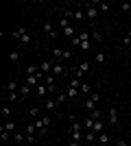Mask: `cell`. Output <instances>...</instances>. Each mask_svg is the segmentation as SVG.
<instances>
[{"label":"cell","mask_w":131,"mask_h":146,"mask_svg":"<svg viewBox=\"0 0 131 146\" xmlns=\"http://www.w3.org/2000/svg\"><path fill=\"white\" fill-rule=\"evenodd\" d=\"M81 9L85 11V18L92 22V26H96V20H98V15H100L96 2H81Z\"/></svg>","instance_id":"1"},{"label":"cell","mask_w":131,"mask_h":146,"mask_svg":"<svg viewBox=\"0 0 131 146\" xmlns=\"http://www.w3.org/2000/svg\"><path fill=\"white\" fill-rule=\"evenodd\" d=\"M33 122H35V127H37L39 137L48 133V127H50V118L48 116H42V118H37V120H33Z\"/></svg>","instance_id":"2"},{"label":"cell","mask_w":131,"mask_h":146,"mask_svg":"<svg viewBox=\"0 0 131 146\" xmlns=\"http://www.w3.org/2000/svg\"><path fill=\"white\" fill-rule=\"evenodd\" d=\"M44 85L48 87V94L55 92V74H48V76H44Z\"/></svg>","instance_id":"3"},{"label":"cell","mask_w":131,"mask_h":146,"mask_svg":"<svg viewBox=\"0 0 131 146\" xmlns=\"http://www.w3.org/2000/svg\"><path fill=\"white\" fill-rule=\"evenodd\" d=\"M39 81H42V79H39L37 74H29V76L24 79V83H26V85H31V87H37V85H39Z\"/></svg>","instance_id":"4"},{"label":"cell","mask_w":131,"mask_h":146,"mask_svg":"<svg viewBox=\"0 0 131 146\" xmlns=\"http://www.w3.org/2000/svg\"><path fill=\"white\" fill-rule=\"evenodd\" d=\"M92 131H94L96 135L105 133V122H103V120H94V127H92Z\"/></svg>","instance_id":"5"},{"label":"cell","mask_w":131,"mask_h":146,"mask_svg":"<svg viewBox=\"0 0 131 146\" xmlns=\"http://www.w3.org/2000/svg\"><path fill=\"white\" fill-rule=\"evenodd\" d=\"M53 74H55V76H63V74H66V68L61 66V61L53 63Z\"/></svg>","instance_id":"6"},{"label":"cell","mask_w":131,"mask_h":146,"mask_svg":"<svg viewBox=\"0 0 131 146\" xmlns=\"http://www.w3.org/2000/svg\"><path fill=\"white\" fill-rule=\"evenodd\" d=\"M39 70H42V72L46 74V76H48V74H53V63H50L48 59H46V61H42V63H39Z\"/></svg>","instance_id":"7"},{"label":"cell","mask_w":131,"mask_h":146,"mask_svg":"<svg viewBox=\"0 0 131 146\" xmlns=\"http://www.w3.org/2000/svg\"><path fill=\"white\" fill-rule=\"evenodd\" d=\"M57 105H59L57 100H53V98H46V100H44V109H46V111H55V109H57Z\"/></svg>","instance_id":"8"},{"label":"cell","mask_w":131,"mask_h":146,"mask_svg":"<svg viewBox=\"0 0 131 146\" xmlns=\"http://www.w3.org/2000/svg\"><path fill=\"white\" fill-rule=\"evenodd\" d=\"M109 122H112L114 127L118 124V109L116 107H109Z\"/></svg>","instance_id":"9"},{"label":"cell","mask_w":131,"mask_h":146,"mask_svg":"<svg viewBox=\"0 0 131 146\" xmlns=\"http://www.w3.org/2000/svg\"><path fill=\"white\" fill-rule=\"evenodd\" d=\"M5 92H7V94H11V92H20V90H18V81H15V79L9 81V83L5 85Z\"/></svg>","instance_id":"10"},{"label":"cell","mask_w":131,"mask_h":146,"mask_svg":"<svg viewBox=\"0 0 131 146\" xmlns=\"http://www.w3.org/2000/svg\"><path fill=\"white\" fill-rule=\"evenodd\" d=\"M13 142H18V144L26 142V131H15V133H13Z\"/></svg>","instance_id":"11"},{"label":"cell","mask_w":131,"mask_h":146,"mask_svg":"<svg viewBox=\"0 0 131 146\" xmlns=\"http://www.w3.org/2000/svg\"><path fill=\"white\" fill-rule=\"evenodd\" d=\"M26 33H29V31H26V26H15V29H13V37H15V39H20V37L26 35Z\"/></svg>","instance_id":"12"},{"label":"cell","mask_w":131,"mask_h":146,"mask_svg":"<svg viewBox=\"0 0 131 146\" xmlns=\"http://www.w3.org/2000/svg\"><path fill=\"white\" fill-rule=\"evenodd\" d=\"M96 105H98V103H96L94 98H87V100H85V105H83V107H85L87 111H96Z\"/></svg>","instance_id":"13"},{"label":"cell","mask_w":131,"mask_h":146,"mask_svg":"<svg viewBox=\"0 0 131 146\" xmlns=\"http://www.w3.org/2000/svg\"><path fill=\"white\" fill-rule=\"evenodd\" d=\"M83 18H85V11H83L81 7L74 9V20H72V22H83Z\"/></svg>","instance_id":"14"},{"label":"cell","mask_w":131,"mask_h":146,"mask_svg":"<svg viewBox=\"0 0 131 146\" xmlns=\"http://www.w3.org/2000/svg\"><path fill=\"white\" fill-rule=\"evenodd\" d=\"M96 140H98V135L94 133V131H87V133H85V142H90V144H96Z\"/></svg>","instance_id":"15"},{"label":"cell","mask_w":131,"mask_h":146,"mask_svg":"<svg viewBox=\"0 0 131 146\" xmlns=\"http://www.w3.org/2000/svg\"><path fill=\"white\" fill-rule=\"evenodd\" d=\"M37 96H42V98L48 96V87L44 85V83H39V85H37Z\"/></svg>","instance_id":"16"},{"label":"cell","mask_w":131,"mask_h":146,"mask_svg":"<svg viewBox=\"0 0 131 146\" xmlns=\"http://www.w3.org/2000/svg\"><path fill=\"white\" fill-rule=\"evenodd\" d=\"M9 61H13V63H18V61H20V48L11 50V55H9Z\"/></svg>","instance_id":"17"},{"label":"cell","mask_w":131,"mask_h":146,"mask_svg":"<svg viewBox=\"0 0 131 146\" xmlns=\"http://www.w3.org/2000/svg\"><path fill=\"white\" fill-rule=\"evenodd\" d=\"M31 94V85H26V83H22V87H20V96L24 98V96H29Z\"/></svg>","instance_id":"18"},{"label":"cell","mask_w":131,"mask_h":146,"mask_svg":"<svg viewBox=\"0 0 131 146\" xmlns=\"http://www.w3.org/2000/svg\"><path fill=\"white\" fill-rule=\"evenodd\" d=\"M105 55H103V52H96V55H94V63H98V66H103V63H105Z\"/></svg>","instance_id":"19"},{"label":"cell","mask_w":131,"mask_h":146,"mask_svg":"<svg viewBox=\"0 0 131 146\" xmlns=\"http://www.w3.org/2000/svg\"><path fill=\"white\" fill-rule=\"evenodd\" d=\"M63 35L68 37V39H72V37L76 35V33H74V26H68V29H63Z\"/></svg>","instance_id":"20"},{"label":"cell","mask_w":131,"mask_h":146,"mask_svg":"<svg viewBox=\"0 0 131 146\" xmlns=\"http://www.w3.org/2000/svg\"><path fill=\"white\" fill-rule=\"evenodd\" d=\"M24 131H26V135H35V133H37V127H35V122H31V124H29Z\"/></svg>","instance_id":"21"},{"label":"cell","mask_w":131,"mask_h":146,"mask_svg":"<svg viewBox=\"0 0 131 146\" xmlns=\"http://www.w3.org/2000/svg\"><path fill=\"white\" fill-rule=\"evenodd\" d=\"M92 127H94V120L90 116L85 118V120H83V129H87V131H92Z\"/></svg>","instance_id":"22"},{"label":"cell","mask_w":131,"mask_h":146,"mask_svg":"<svg viewBox=\"0 0 131 146\" xmlns=\"http://www.w3.org/2000/svg\"><path fill=\"white\" fill-rule=\"evenodd\" d=\"M18 98H20V92H11V94H7V103H13Z\"/></svg>","instance_id":"23"},{"label":"cell","mask_w":131,"mask_h":146,"mask_svg":"<svg viewBox=\"0 0 131 146\" xmlns=\"http://www.w3.org/2000/svg\"><path fill=\"white\" fill-rule=\"evenodd\" d=\"M5 129L9 131V133H15V131H18V127H15V122H11V120H9V122L5 124Z\"/></svg>","instance_id":"24"},{"label":"cell","mask_w":131,"mask_h":146,"mask_svg":"<svg viewBox=\"0 0 131 146\" xmlns=\"http://www.w3.org/2000/svg\"><path fill=\"white\" fill-rule=\"evenodd\" d=\"M90 66H92V63H90V61H81V63H79V70H81V72L85 74L87 70H90Z\"/></svg>","instance_id":"25"},{"label":"cell","mask_w":131,"mask_h":146,"mask_svg":"<svg viewBox=\"0 0 131 146\" xmlns=\"http://www.w3.org/2000/svg\"><path fill=\"white\" fill-rule=\"evenodd\" d=\"M66 94H68V98H76V96H79V94H81V92L76 90V87H70V90L66 92Z\"/></svg>","instance_id":"26"},{"label":"cell","mask_w":131,"mask_h":146,"mask_svg":"<svg viewBox=\"0 0 131 146\" xmlns=\"http://www.w3.org/2000/svg\"><path fill=\"white\" fill-rule=\"evenodd\" d=\"M96 7H98L100 13H107V11H109V5H107V2H96Z\"/></svg>","instance_id":"27"},{"label":"cell","mask_w":131,"mask_h":146,"mask_svg":"<svg viewBox=\"0 0 131 146\" xmlns=\"http://www.w3.org/2000/svg\"><path fill=\"white\" fill-rule=\"evenodd\" d=\"M96 142H98V144H109V135H107V133H100Z\"/></svg>","instance_id":"28"},{"label":"cell","mask_w":131,"mask_h":146,"mask_svg":"<svg viewBox=\"0 0 131 146\" xmlns=\"http://www.w3.org/2000/svg\"><path fill=\"white\" fill-rule=\"evenodd\" d=\"M53 57H57V61H63V50L55 48V50H53Z\"/></svg>","instance_id":"29"},{"label":"cell","mask_w":131,"mask_h":146,"mask_svg":"<svg viewBox=\"0 0 131 146\" xmlns=\"http://www.w3.org/2000/svg\"><path fill=\"white\" fill-rule=\"evenodd\" d=\"M81 83H83V81H81V79H76V76H74V79L70 81V87H76V90H81Z\"/></svg>","instance_id":"30"},{"label":"cell","mask_w":131,"mask_h":146,"mask_svg":"<svg viewBox=\"0 0 131 146\" xmlns=\"http://www.w3.org/2000/svg\"><path fill=\"white\" fill-rule=\"evenodd\" d=\"M39 72V66H29L26 68V76H29V74H37Z\"/></svg>","instance_id":"31"},{"label":"cell","mask_w":131,"mask_h":146,"mask_svg":"<svg viewBox=\"0 0 131 146\" xmlns=\"http://www.w3.org/2000/svg\"><path fill=\"white\" fill-rule=\"evenodd\" d=\"M59 26H61V31H63V29H68V26H72V22L66 20V18H61V20H59Z\"/></svg>","instance_id":"32"},{"label":"cell","mask_w":131,"mask_h":146,"mask_svg":"<svg viewBox=\"0 0 131 146\" xmlns=\"http://www.w3.org/2000/svg\"><path fill=\"white\" fill-rule=\"evenodd\" d=\"M29 113H31V118H33V120H37V118H42V116H39V109H37V107H33V109H29Z\"/></svg>","instance_id":"33"},{"label":"cell","mask_w":131,"mask_h":146,"mask_svg":"<svg viewBox=\"0 0 131 146\" xmlns=\"http://www.w3.org/2000/svg\"><path fill=\"white\" fill-rule=\"evenodd\" d=\"M90 35H92V39H94V42H100V39H103V35H100V31H92Z\"/></svg>","instance_id":"34"},{"label":"cell","mask_w":131,"mask_h":146,"mask_svg":"<svg viewBox=\"0 0 131 146\" xmlns=\"http://www.w3.org/2000/svg\"><path fill=\"white\" fill-rule=\"evenodd\" d=\"M0 135H2V142H7V140H9V137H11L13 133H9V131H7V129L2 127V131H0Z\"/></svg>","instance_id":"35"},{"label":"cell","mask_w":131,"mask_h":146,"mask_svg":"<svg viewBox=\"0 0 131 146\" xmlns=\"http://www.w3.org/2000/svg\"><path fill=\"white\" fill-rule=\"evenodd\" d=\"M79 92H81V94H90V92H92V87L87 85V83H81V90H79Z\"/></svg>","instance_id":"36"},{"label":"cell","mask_w":131,"mask_h":146,"mask_svg":"<svg viewBox=\"0 0 131 146\" xmlns=\"http://www.w3.org/2000/svg\"><path fill=\"white\" fill-rule=\"evenodd\" d=\"M120 11H122V13H129L131 11V5H129V2H122V5H120Z\"/></svg>","instance_id":"37"},{"label":"cell","mask_w":131,"mask_h":146,"mask_svg":"<svg viewBox=\"0 0 131 146\" xmlns=\"http://www.w3.org/2000/svg\"><path fill=\"white\" fill-rule=\"evenodd\" d=\"M66 98H68V94H57V98H55V100H57L59 105H61V103H66Z\"/></svg>","instance_id":"38"},{"label":"cell","mask_w":131,"mask_h":146,"mask_svg":"<svg viewBox=\"0 0 131 146\" xmlns=\"http://www.w3.org/2000/svg\"><path fill=\"white\" fill-rule=\"evenodd\" d=\"M2 116H5V118L11 116V107H9V105H5V107H2Z\"/></svg>","instance_id":"39"},{"label":"cell","mask_w":131,"mask_h":146,"mask_svg":"<svg viewBox=\"0 0 131 146\" xmlns=\"http://www.w3.org/2000/svg\"><path fill=\"white\" fill-rule=\"evenodd\" d=\"M70 44H72L74 48H76V46H81V39H79V35H74V37H72V39H70Z\"/></svg>","instance_id":"40"},{"label":"cell","mask_w":131,"mask_h":146,"mask_svg":"<svg viewBox=\"0 0 131 146\" xmlns=\"http://www.w3.org/2000/svg\"><path fill=\"white\" fill-rule=\"evenodd\" d=\"M90 118H92V120H100V111H98V109L92 111V113H90Z\"/></svg>","instance_id":"41"},{"label":"cell","mask_w":131,"mask_h":146,"mask_svg":"<svg viewBox=\"0 0 131 146\" xmlns=\"http://www.w3.org/2000/svg\"><path fill=\"white\" fill-rule=\"evenodd\" d=\"M122 46L131 50V39H129V37H122Z\"/></svg>","instance_id":"42"},{"label":"cell","mask_w":131,"mask_h":146,"mask_svg":"<svg viewBox=\"0 0 131 146\" xmlns=\"http://www.w3.org/2000/svg\"><path fill=\"white\" fill-rule=\"evenodd\" d=\"M20 39H22V44H31V35H29V33H26V35H22Z\"/></svg>","instance_id":"43"},{"label":"cell","mask_w":131,"mask_h":146,"mask_svg":"<svg viewBox=\"0 0 131 146\" xmlns=\"http://www.w3.org/2000/svg\"><path fill=\"white\" fill-rule=\"evenodd\" d=\"M116 146H127V142H125V140H120V142H116Z\"/></svg>","instance_id":"44"},{"label":"cell","mask_w":131,"mask_h":146,"mask_svg":"<svg viewBox=\"0 0 131 146\" xmlns=\"http://www.w3.org/2000/svg\"><path fill=\"white\" fill-rule=\"evenodd\" d=\"M68 146H81V142H70Z\"/></svg>","instance_id":"45"},{"label":"cell","mask_w":131,"mask_h":146,"mask_svg":"<svg viewBox=\"0 0 131 146\" xmlns=\"http://www.w3.org/2000/svg\"><path fill=\"white\" fill-rule=\"evenodd\" d=\"M125 37H129V39H131V29H129V31H127V35H125Z\"/></svg>","instance_id":"46"},{"label":"cell","mask_w":131,"mask_h":146,"mask_svg":"<svg viewBox=\"0 0 131 146\" xmlns=\"http://www.w3.org/2000/svg\"><path fill=\"white\" fill-rule=\"evenodd\" d=\"M129 142H131V133H129Z\"/></svg>","instance_id":"47"}]
</instances>
